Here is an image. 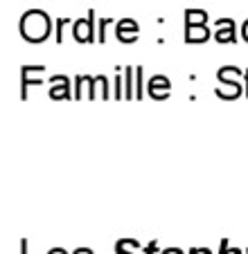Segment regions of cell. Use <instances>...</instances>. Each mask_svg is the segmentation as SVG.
Wrapping results in <instances>:
<instances>
[{
	"label": "cell",
	"mask_w": 248,
	"mask_h": 254,
	"mask_svg": "<svg viewBox=\"0 0 248 254\" xmlns=\"http://www.w3.org/2000/svg\"><path fill=\"white\" fill-rule=\"evenodd\" d=\"M50 99L52 101L72 99V95H70V77H66V74H52V77H50Z\"/></svg>",
	"instance_id": "obj_7"
},
{
	"label": "cell",
	"mask_w": 248,
	"mask_h": 254,
	"mask_svg": "<svg viewBox=\"0 0 248 254\" xmlns=\"http://www.w3.org/2000/svg\"><path fill=\"white\" fill-rule=\"evenodd\" d=\"M244 79H246V99H248V67L244 70Z\"/></svg>",
	"instance_id": "obj_28"
},
{
	"label": "cell",
	"mask_w": 248,
	"mask_h": 254,
	"mask_svg": "<svg viewBox=\"0 0 248 254\" xmlns=\"http://www.w3.org/2000/svg\"><path fill=\"white\" fill-rule=\"evenodd\" d=\"M162 250L158 248V241H149L147 245H144V254H160Z\"/></svg>",
	"instance_id": "obj_20"
},
{
	"label": "cell",
	"mask_w": 248,
	"mask_h": 254,
	"mask_svg": "<svg viewBox=\"0 0 248 254\" xmlns=\"http://www.w3.org/2000/svg\"><path fill=\"white\" fill-rule=\"evenodd\" d=\"M18 32L27 43H43L52 32V18L43 9H29L20 16Z\"/></svg>",
	"instance_id": "obj_1"
},
{
	"label": "cell",
	"mask_w": 248,
	"mask_h": 254,
	"mask_svg": "<svg viewBox=\"0 0 248 254\" xmlns=\"http://www.w3.org/2000/svg\"><path fill=\"white\" fill-rule=\"evenodd\" d=\"M70 23V18H57L54 20V32H57V43H63V29H66V25Z\"/></svg>",
	"instance_id": "obj_18"
},
{
	"label": "cell",
	"mask_w": 248,
	"mask_h": 254,
	"mask_svg": "<svg viewBox=\"0 0 248 254\" xmlns=\"http://www.w3.org/2000/svg\"><path fill=\"white\" fill-rule=\"evenodd\" d=\"M138 23L133 18H122L115 25V34H118L120 43H135L138 41Z\"/></svg>",
	"instance_id": "obj_9"
},
{
	"label": "cell",
	"mask_w": 248,
	"mask_h": 254,
	"mask_svg": "<svg viewBox=\"0 0 248 254\" xmlns=\"http://www.w3.org/2000/svg\"><path fill=\"white\" fill-rule=\"evenodd\" d=\"M144 97V67L135 65V99Z\"/></svg>",
	"instance_id": "obj_16"
},
{
	"label": "cell",
	"mask_w": 248,
	"mask_h": 254,
	"mask_svg": "<svg viewBox=\"0 0 248 254\" xmlns=\"http://www.w3.org/2000/svg\"><path fill=\"white\" fill-rule=\"evenodd\" d=\"M95 9H88L86 18H79L72 23V36L77 43H93L95 39Z\"/></svg>",
	"instance_id": "obj_2"
},
{
	"label": "cell",
	"mask_w": 248,
	"mask_h": 254,
	"mask_svg": "<svg viewBox=\"0 0 248 254\" xmlns=\"http://www.w3.org/2000/svg\"><path fill=\"white\" fill-rule=\"evenodd\" d=\"M48 254H68V252H66V250H63V248H52Z\"/></svg>",
	"instance_id": "obj_27"
},
{
	"label": "cell",
	"mask_w": 248,
	"mask_h": 254,
	"mask_svg": "<svg viewBox=\"0 0 248 254\" xmlns=\"http://www.w3.org/2000/svg\"><path fill=\"white\" fill-rule=\"evenodd\" d=\"M72 254H93V250L91 248H77Z\"/></svg>",
	"instance_id": "obj_25"
},
{
	"label": "cell",
	"mask_w": 248,
	"mask_h": 254,
	"mask_svg": "<svg viewBox=\"0 0 248 254\" xmlns=\"http://www.w3.org/2000/svg\"><path fill=\"white\" fill-rule=\"evenodd\" d=\"M27 239H20V254H27Z\"/></svg>",
	"instance_id": "obj_26"
},
{
	"label": "cell",
	"mask_w": 248,
	"mask_h": 254,
	"mask_svg": "<svg viewBox=\"0 0 248 254\" xmlns=\"http://www.w3.org/2000/svg\"><path fill=\"white\" fill-rule=\"evenodd\" d=\"M244 252H246V254H248V248H246V250H244Z\"/></svg>",
	"instance_id": "obj_30"
},
{
	"label": "cell",
	"mask_w": 248,
	"mask_h": 254,
	"mask_svg": "<svg viewBox=\"0 0 248 254\" xmlns=\"http://www.w3.org/2000/svg\"><path fill=\"white\" fill-rule=\"evenodd\" d=\"M147 92H149V97H151V99H156V101L169 99V95H172V81H169L165 74H156V77L149 79Z\"/></svg>",
	"instance_id": "obj_5"
},
{
	"label": "cell",
	"mask_w": 248,
	"mask_h": 254,
	"mask_svg": "<svg viewBox=\"0 0 248 254\" xmlns=\"http://www.w3.org/2000/svg\"><path fill=\"white\" fill-rule=\"evenodd\" d=\"M113 99H124V74H115Z\"/></svg>",
	"instance_id": "obj_17"
},
{
	"label": "cell",
	"mask_w": 248,
	"mask_h": 254,
	"mask_svg": "<svg viewBox=\"0 0 248 254\" xmlns=\"http://www.w3.org/2000/svg\"><path fill=\"white\" fill-rule=\"evenodd\" d=\"M239 77H244V74H242V70L235 65H224L217 72V79H219V81H224V79H239Z\"/></svg>",
	"instance_id": "obj_15"
},
{
	"label": "cell",
	"mask_w": 248,
	"mask_h": 254,
	"mask_svg": "<svg viewBox=\"0 0 248 254\" xmlns=\"http://www.w3.org/2000/svg\"><path fill=\"white\" fill-rule=\"evenodd\" d=\"M75 99H95V77L91 74H77L75 77Z\"/></svg>",
	"instance_id": "obj_8"
},
{
	"label": "cell",
	"mask_w": 248,
	"mask_h": 254,
	"mask_svg": "<svg viewBox=\"0 0 248 254\" xmlns=\"http://www.w3.org/2000/svg\"><path fill=\"white\" fill-rule=\"evenodd\" d=\"M135 250H140V241L135 239H120L115 243V254H135Z\"/></svg>",
	"instance_id": "obj_13"
},
{
	"label": "cell",
	"mask_w": 248,
	"mask_h": 254,
	"mask_svg": "<svg viewBox=\"0 0 248 254\" xmlns=\"http://www.w3.org/2000/svg\"><path fill=\"white\" fill-rule=\"evenodd\" d=\"M160 254H185V252L181 248H167V250H162Z\"/></svg>",
	"instance_id": "obj_23"
},
{
	"label": "cell",
	"mask_w": 248,
	"mask_h": 254,
	"mask_svg": "<svg viewBox=\"0 0 248 254\" xmlns=\"http://www.w3.org/2000/svg\"><path fill=\"white\" fill-rule=\"evenodd\" d=\"M219 83L221 86L215 88V95L224 101H235L242 95H246V86H242L239 79H224V81H219Z\"/></svg>",
	"instance_id": "obj_4"
},
{
	"label": "cell",
	"mask_w": 248,
	"mask_h": 254,
	"mask_svg": "<svg viewBox=\"0 0 248 254\" xmlns=\"http://www.w3.org/2000/svg\"><path fill=\"white\" fill-rule=\"evenodd\" d=\"M97 97H102L104 101L113 99V92L109 90V79H106L104 74H97L95 77V99Z\"/></svg>",
	"instance_id": "obj_12"
},
{
	"label": "cell",
	"mask_w": 248,
	"mask_h": 254,
	"mask_svg": "<svg viewBox=\"0 0 248 254\" xmlns=\"http://www.w3.org/2000/svg\"><path fill=\"white\" fill-rule=\"evenodd\" d=\"M233 254H246L244 250H239V248H233Z\"/></svg>",
	"instance_id": "obj_29"
},
{
	"label": "cell",
	"mask_w": 248,
	"mask_h": 254,
	"mask_svg": "<svg viewBox=\"0 0 248 254\" xmlns=\"http://www.w3.org/2000/svg\"><path fill=\"white\" fill-rule=\"evenodd\" d=\"M124 97L126 99H135V67L126 65L124 70Z\"/></svg>",
	"instance_id": "obj_11"
},
{
	"label": "cell",
	"mask_w": 248,
	"mask_h": 254,
	"mask_svg": "<svg viewBox=\"0 0 248 254\" xmlns=\"http://www.w3.org/2000/svg\"><path fill=\"white\" fill-rule=\"evenodd\" d=\"M111 25V18L100 20V32H97V43H106V27Z\"/></svg>",
	"instance_id": "obj_19"
},
{
	"label": "cell",
	"mask_w": 248,
	"mask_h": 254,
	"mask_svg": "<svg viewBox=\"0 0 248 254\" xmlns=\"http://www.w3.org/2000/svg\"><path fill=\"white\" fill-rule=\"evenodd\" d=\"M208 11L205 9H185V25H205Z\"/></svg>",
	"instance_id": "obj_14"
},
{
	"label": "cell",
	"mask_w": 248,
	"mask_h": 254,
	"mask_svg": "<svg viewBox=\"0 0 248 254\" xmlns=\"http://www.w3.org/2000/svg\"><path fill=\"white\" fill-rule=\"evenodd\" d=\"M242 36H244V41L248 43V18L244 20V25H242Z\"/></svg>",
	"instance_id": "obj_24"
},
{
	"label": "cell",
	"mask_w": 248,
	"mask_h": 254,
	"mask_svg": "<svg viewBox=\"0 0 248 254\" xmlns=\"http://www.w3.org/2000/svg\"><path fill=\"white\" fill-rule=\"evenodd\" d=\"M219 254H233V248H230L228 239H221L219 241Z\"/></svg>",
	"instance_id": "obj_21"
},
{
	"label": "cell",
	"mask_w": 248,
	"mask_h": 254,
	"mask_svg": "<svg viewBox=\"0 0 248 254\" xmlns=\"http://www.w3.org/2000/svg\"><path fill=\"white\" fill-rule=\"evenodd\" d=\"M45 72V65H20V99H27L29 86H43V79H38L36 74Z\"/></svg>",
	"instance_id": "obj_3"
},
{
	"label": "cell",
	"mask_w": 248,
	"mask_h": 254,
	"mask_svg": "<svg viewBox=\"0 0 248 254\" xmlns=\"http://www.w3.org/2000/svg\"><path fill=\"white\" fill-rule=\"evenodd\" d=\"M187 254H212L210 248H192Z\"/></svg>",
	"instance_id": "obj_22"
},
{
	"label": "cell",
	"mask_w": 248,
	"mask_h": 254,
	"mask_svg": "<svg viewBox=\"0 0 248 254\" xmlns=\"http://www.w3.org/2000/svg\"><path fill=\"white\" fill-rule=\"evenodd\" d=\"M215 41L221 45H228L237 41V25L233 18H219L215 25Z\"/></svg>",
	"instance_id": "obj_6"
},
{
	"label": "cell",
	"mask_w": 248,
	"mask_h": 254,
	"mask_svg": "<svg viewBox=\"0 0 248 254\" xmlns=\"http://www.w3.org/2000/svg\"><path fill=\"white\" fill-rule=\"evenodd\" d=\"M210 41V29L208 25H185V43L196 45Z\"/></svg>",
	"instance_id": "obj_10"
}]
</instances>
